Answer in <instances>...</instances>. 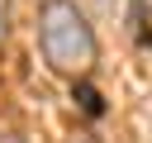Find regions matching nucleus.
<instances>
[{"label": "nucleus", "mask_w": 152, "mask_h": 143, "mask_svg": "<svg viewBox=\"0 0 152 143\" xmlns=\"http://www.w3.org/2000/svg\"><path fill=\"white\" fill-rule=\"evenodd\" d=\"M38 48H43L48 67L57 76H71V81H86L95 57H100L95 29H90V19H86V10L76 0H43V10H38Z\"/></svg>", "instance_id": "f257e3e1"}, {"label": "nucleus", "mask_w": 152, "mask_h": 143, "mask_svg": "<svg viewBox=\"0 0 152 143\" xmlns=\"http://www.w3.org/2000/svg\"><path fill=\"white\" fill-rule=\"evenodd\" d=\"M71 100H76V105H81V114H90V119H100V114H104V95H100L90 81H76Z\"/></svg>", "instance_id": "f03ea898"}, {"label": "nucleus", "mask_w": 152, "mask_h": 143, "mask_svg": "<svg viewBox=\"0 0 152 143\" xmlns=\"http://www.w3.org/2000/svg\"><path fill=\"white\" fill-rule=\"evenodd\" d=\"M133 24H138V38L152 48V0H138L133 5Z\"/></svg>", "instance_id": "7ed1b4c3"}, {"label": "nucleus", "mask_w": 152, "mask_h": 143, "mask_svg": "<svg viewBox=\"0 0 152 143\" xmlns=\"http://www.w3.org/2000/svg\"><path fill=\"white\" fill-rule=\"evenodd\" d=\"M81 10H90V14H114V0H76Z\"/></svg>", "instance_id": "20e7f679"}, {"label": "nucleus", "mask_w": 152, "mask_h": 143, "mask_svg": "<svg viewBox=\"0 0 152 143\" xmlns=\"http://www.w3.org/2000/svg\"><path fill=\"white\" fill-rule=\"evenodd\" d=\"M10 14H14V0H0V43H5V33H10Z\"/></svg>", "instance_id": "39448f33"}]
</instances>
